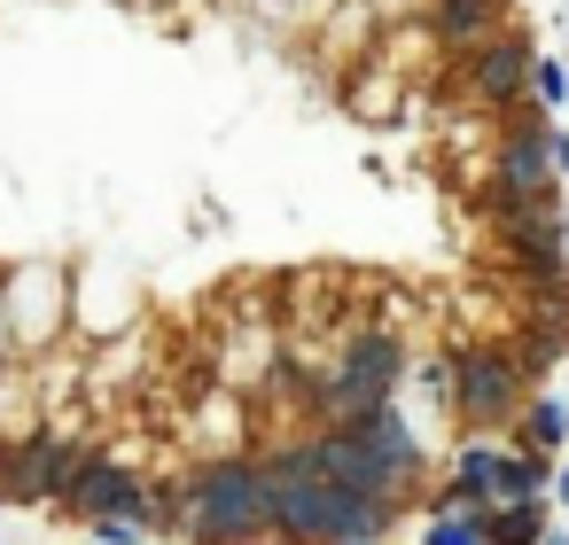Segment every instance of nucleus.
Wrapping results in <instances>:
<instances>
[{
  "mask_svg": "<svg viewBox=\"0 0 569 545\" xmlns=\"http://www.w3.org/2000/svg\"><path fill=\"white\" fill-rule=\"evenodd\" d=\"M398 382H406V343H398L390 327H351L343 359L328 366V382H312V397H320L328 421H351V413L390 405Z\"/></svg>",
  "mask_w": 569,
  "mask_h": 545,
  "instance_id": "3",
  "label": "nucleus"
},
{
  "mask_svg": "<svg viewBox=\"0 0 569 545\" xmlns=\"http://www.w3.org/2000/svg\"><path fill=\"white\" fill-rule=\"evenodd\" d=\"M546 483H553L546 460H530V452H499V444L468 436L460 460H452L445 506H468V514H476V506H522V498H546Z\"/></svg>",
  "mask_w": 569,
  "mask_h": 545,
  "instance_id": "4",
  "label": "nucleus"
},
{
  "mask_svg": "<svg viewBox=\"0 0 569 545\" xmlns=\"http://www.w3.org/2000/svg\"><path fill=\"white\" fill-rule=\"evenodd\" d=\"M515 436H522L530 460H553V452L569 444V405H561V397H530V405L515 413Z\"/></svg>",
  "mask_w": 569,
  "mask_h": 545,
  "instance_id": "13",
  "label": "nucleus"
},
{
  "mask_svg": "<svg viewBox=\"0 0 569 545\" xmlns=\"http://www.w3.org/2000/svg\"><path fill=\"white\" fill-rule=\"evenodd\" d=\"M499 9H507V0H429L421 32L437 40V55H452V63H460V55H476L483 40H499V32H507V17H499Z\"/></svg>",
  "mask_w": 569,
  "mask_h": 545,
  "instance_id": "11",
  "label": "nucleus"
},
{
  "mask_svg": "<svg viewBox=\"0 0 569 545\" xmlns=\"http://www.w3.org/2000/svg\"><path fill=\"white\" fill-rule=\"evenodd\" d=\"M312 460L328 483L375 498V506H398L413 483H421V444L413 428L398 421V405H375V413H351V421H328L312 436Z\"/></svg>",
  "mask_w": 569,
  "mask_h": 545,
  "instance_id": "1",
  "label": "nucleus"
},
{
  "mask_svg": "<svg viewBox=\"0 0 569 545\" xmlns=\"http://www.w3.org/2000/svg\"><path fill=\"white\" fill-rule=\"evenodd\" d=\"M87 444H63L56 428H32L24 444H9V460H0V498L9 506H56L79 475Z\"/></svg>",
  "mask_w": 569,
  "mask_h": 545,
  "instance_id": "8",
  "label": "nucleus"
},
{
  "mask_svg": "<svg viewBox=\"0 0 569 545\" xmlns=\"http://www.w3.org/2000/svg\"><path fill=\"white\" fill-rule=\"evenodd\" d=\"M63 514H79V522L133 514V522H149V529H172V491H149L126 460H110L102 444H87V460H79L71 491H63Z\"/></svg>",
  "mask_w": 569,
  "mask_h": 545,
  "instance_id": "6",
  "label": "nucleus"
},
{
  "mask_svg": "<svg viewBox=\"0 0 569 545\" xmlns=\"http://www.w3.org/2000/svg\"><path fill=\"white\" fill-rule=\"evenodd\" d=\"M421 545H483V537H476V514L468 506H437L429 529H421Z\"/></svg>",
  "mask_w": 569,
  "mask_h": 545,
  "instance_id": "15",
  "label": "nucleus"
},
{
  "mask_svg": "<svg viewBox=\"0 0 569 545\" xmlns=\"http://www.w3.org/2000/svg\"><path fill=\"white\" fill-rule=\"evenodd\" d=\"M530 40L522 32H499V40H483L476 55H460L452 71H460V87H468V102H483V110H507V118H522L530 110Z\"/></svg>",
  "mask_w": 569,
  "mask_h": 545,
  "instance_id": "9",
  "label": "nucleus"
},
{
  "mask_svg": "<svg viewBox=\"0 0 569 545\" xmlns=\"http://www.w3.org/2000/svg\"><path fill=\"white\" fill-rule=\"evenodd\" d=\"M553 498H561V506H569V467H553Z\"/></svg>",
  "mask_w": 569,
  "mask_h": 545,
  "instance_id": "17",
  "label": "nucleus"
},
{
  "mask_svg": "<svg viewBox=\"0 0 569 545\" xmlns=\"http://www.w3.org/2000/svg\"><path fill=\"white\" fill-rule=\"evenodd\" d=\"M172 529L188 545H258L273 537V491H266V467L227 452V460H203L172 483Z\"/></svg>",
  "mask_w": 569,
  "mask_h": 545,
  "instance_id": "2",
  "label": "nucleus"
},
{
  "mask_svg": "<svg viewBox=\"0 0 569 545\" xmlns=\"http://www.w3.org/2000/svg\"><path fill=\"white\" fill-rule=\"evenodd\" d=\"M491 195H538V188H561L569 180V133L546 118V110H522L499 149H491Z\"/></svg>",
  "mask_w": 569,
  "mask_h": 545,
  "instance_id": "7",
  "label": "nucleus"
},
{
  "mask_svg": "<svg viewBox=\"0 0 569 545\" xmlns=\"http://www.w3.org/2000/svg\"><path fill=\"white\" fill-rule=\"evenodd\" d=\"M522 405H530V374L515 366L507 343H476V351L452 359V413H460L476 436H483V428H507Z\"/></svg>",
  "mask_w": 569,
  "mask_h": 545,
  "instance_id": "5",
  "label": "nucleus"
},
{
  "mask_svg": "<svg viewBox=\"0 0 569 545\" xmlns=\"http://www.w3.org/2000/svg\"><path fill=\"white\" fill-rule=\"evenodd\" d=\"M149 537V522H133V514H102L94 522V545H141Z\"/></svg>",
  "mask_w": 569,
  "mask_h": 545,
  "instance_id": "16",
  "label": "nucleus"
},
{
  "mask_svg": "<svg viewBox=\"0 0 569 545\" xmlns=\"http://www.w3.org/2000/svg\"><path fill=\"white\" fill-rule=\"evenodd\" d=\"M343 545H375V537H343Z\"/></svg>",
  "mask_w": 569,
  "mask_h": 545,
  "instance_id": "18",
  "label": "nucleus"
},
{
  "mask_svg": "<svg viewBox=\"0 0 569 545\" xmlns=\"http://www.w3.org/2000/svg\"><path fill=\"white\" fill-rule=\"evenodd\" d=\"M491 234L507 242V258H569V203H561V188L491 195Z\"/></svg>",
  "mask_w": 569,
  "mask_h": 545,
  "instance_id": "10",
  "label": "nucleus"
},
{
  "mask_svg": "<svg viewBox=\"0 0 569 545\" xmlns=\"http://www.w3.org/2000/svg\"><path fill=\"white\" fill-rule=\"evenodd\" d=\"M476 537H483V545H546V498H522V506H476Z\"/></svg>",
  "mask_w": 569,
  "mask_h": 545,
  "instance_id": "12",
  "label": "nucleus"
},
{
  "mask_svg": "<svg viewBox=\"0 0 569 545\" xmlns=\"http://www.w3.org/2000/svg\"><path fill=\"white\" fill-rule=\"evenodd\" d=\"M561 102H569V71H561L553 55H530V110H546V118H553Z\"/></svg>",
  "mask_w": 569,
  "mask_h": 545,
  "instance_id": "14",
  "label": "nucleus"
}]
</instances>
